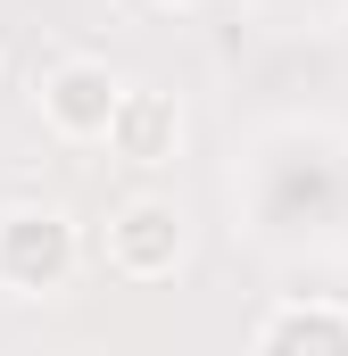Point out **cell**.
Wrapping results in <instances>:
<instances>
[{"instance_id": "1", "label": "cell", "mask_w": 348, "mask_h": 356, "mask_svg": "<svg viewBox=\"0 0 348 356\" xmlns=\"http://www.w3.org/2000/svg\"><path fill=\"white\" fill-rule=\"evenodd\" d=\"M75 266H84V232L67 207H50V199L0 207V290L8 298H50L75 282Z\"/></svg>"}, {"instance_id": "2", "label": "cell", "mask_w": 348, "mask_h": 356, "mask_svg": "<svg viewBox=\"0 0 348 356\" xmlns=\"http://www.w3.org/2000/svg\"><path fill=\"white\" fill-rule=\"evenodd\" d=\"M100 266L116 273V282H166L182 266V207L174 199H125V207H108V224H100Z\"/></svg>"}, {"instance_id": "3", "label": "cell", "mask_w": 348, "mask_h": 356, "mask_svg": "<svg viewBox=\"0 0 348 356\" xmlns=\"http://www.w3.org/2000/svg\"><path fill=\"white\" fill-rule=\"evenodd\" d=\"M116 108H125V75L108 58H58L42 75V124L58 141H108Z\"/></svg>"}, {"instance_id": "4", "label": "cell", "mask_w": 348, "mask_h": 356, "mask_svg": "<svg viewBox=\"0 0 348 356\" xmlns=\"http://www.w3.org/2000/svg\"><path fill=\"white\" fill-rule=\"evenodd\" d=\"M249 348L265 356H348V307L340 298H274L249 323Z\"/></svg>"}, {"instance_id": "5", "label": "cell", "mask_w": 348, "mask_h": 356, "mask_svg": "<svg viewBox=\"0 0 348 356\" xmlns=\"http://www.w3.org/2000/svg\"><path fill=\"white\" fill-rule=\"evenodd\" d=\"M108 149L125 158V166H174L182 158V99L158 83H125V108H116V124H108Z\"/></svg>"}, {"instance_id": "6", "label": "cell", "mask_w": 348, "mask_h": 356, "mask_svg": "<svg viewBox=\"0 0 348 356\" xmlns=\"http://www.w3.org/2000/svg\"><path fill=\"white\" fill-rule=\"evenodd\" d=\"M158 8H207V0H158Z\"/></svg>"}]
</instances>
